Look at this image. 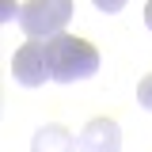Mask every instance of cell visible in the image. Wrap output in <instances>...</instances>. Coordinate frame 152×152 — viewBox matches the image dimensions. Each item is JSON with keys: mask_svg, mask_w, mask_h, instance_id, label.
<instances>
[{"mask_svg": "<svg viewBox=\"0 0 152 152\" xmlns=\"http://www.w3.org/2000/svg\"><path fill=\"white\" fill-rule=\"evenodd\" d=\"M46 53H50V72L61 84H76V80H88L99 72V50L91 42L76 34H57L46 42Z\"/></svg>", "mask_w": 152, "mask_h": 152, "instance_id": "1", "label": "cell"}, {"mask_svg": "<svg viewBox=\"0 0 152 152\" xmlns=\"http://www.w3.org/2000/svg\"><path fill=\"white\" fill-rule=\"evenodd\" d=\"M69 19H72V0H27L23 8H19V27H23V34L27 38H57L65 34V27H69Z\"/></svg>", "mask_w": 152, "mask_h": 152, "instance_id": "2", "label": "cell"}, {"mask_svg": "<svg viewBox=\"0 0 152 152\" xmlns=\"http://www.w3.org/2000/svg\"><path fill=\"white\" fill-rule=\"evenodd\" d=\"M12 76H15L23 88H42L46 80H53L50 72V53H46V42L27 38L12 57Z\"/></svg>", "mask_w": 152, "mask_h": 152, "instance_id": "3", "label": "cell"}, {"mask_svg": "<svg viewBox=\"0 0 152 152\" xmlns=\"http://www.w3.org/2000/svg\"><path fill=\"white\" fill-rule=\"evenodd\" d=\"M76 145H80V152H118L122 148V129H118L114 118H91L80 129Z\"/></svg>", "mask_w": 152, "mask_h": 152, "instance_id": "4", "label": "cell"}, {"mask_svg": "<svg viewBox=\"0 0 152 152\" xmlns=\"http://www.w3.org/2000/svg\"><path fill=\"white\" fill-rule=\"evenodd\" d=\"M80 145H76V137L65 126H57V122H50V126H42V129L34 133V141H31V152H76Z\"/></svg>", "mask_w": 152, "mask_h": 152, "instance_id": "5", "label": "cell"}, {"mask_svg": "<svg viewBox=\"0 0 152 152\" xmlns=\"http://www.w3.org/2000/svg\"><path fill=\"white\" fill-rule=\"evenodd\" d=\"M137 103H141L145 110H152V72L145 76L141 84H137Z\"/></svg>", "mask_w": 152, "mask_h": 152, "instance_id": "6", "label": "cell"}, {"mask_svg": "<svg viewBox=\"0 0 152 152\" xmlns=\"http://www.w3.org/2000/svg\"><path fill=\"white\" fill-rule=\"evenodd\" d=\"M99 12H107V15H114V12H122L126 8V0H91Z\"/></svg>", "mask_w": 152, "mask_h": 152, "instance_id": "7", "label": "cell"}, {"mask_svg": "<svg viewBox=\"0 0 152 152\" xmlns=\"http://www.w3.org/2000/svg\"><path fill=\"white\" fill-rule=\"evenodd\" d=\"M15 15V4H12V0H4V19H12Z\"/></svg>", "mask_w": 152, "mask_h": 152, "instance_id": "8", "label": "cell"}, {"mask_svg": "<svg viewBox=\"0 0 152 152\" xmlns=\"http://www.w3.org/2000/svg\"><path fill=\"white\" fill-rule=\"evenodd\" d=\"M145 23H148V31H152V0L145 4Z\"/></svg>", "mask_w": 152, "mask_h": 152, "instance_id": "9", "label": "cell"}]
</instances>
